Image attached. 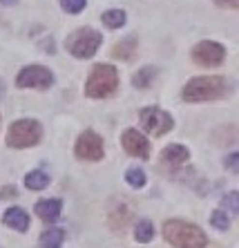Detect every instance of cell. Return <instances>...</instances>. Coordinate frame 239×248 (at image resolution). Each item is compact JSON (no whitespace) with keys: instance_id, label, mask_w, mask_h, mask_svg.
<instances>
[{"instance_id":"1","label":"cell","mask_w":239,"mask_h":248,"mask_svg":"<svg viewBox=\"0 0 239 248\" xmlns=\"http://www.w3.org/2000/svg\"><path fill=\"white\" fill-rule=\"evenodd\" d=\"M164 237L165 242L172 244L175 248H206L208 237L206 232L194 224L181 219H170L164 224Z\"/></svg>"},{"instance_id":"2","label":"cell","mask_w":239,"mask_h":248,"mask_svg":"<svg viewBox=\"0 0 239 248\" xmlns=\"http://www.w3.org/2000/svg\"><path fill=\"white\" fill-rule=\"evenodd\" d=\"M228 94V81L224 76H199L188 81L183 87V101L188 103H201V101H215Z\"/></svg>"},{"instance_id":"3","label":"cell","mask_w":239,"mask_h":248,"mask_svg":"<svg viewBox=\"0 0 239 248\" xmlns=\"http://www.w3.org/2000/svg\"><path fill=\"white\" fill-rule=\"evenodd\" d=\"M117 87H119V72L117 69L107 63L94 65L92 72H90L88 83H85L88 96H92V98L112 96V94L117 92Z\"/></svg>"},{"instance_id":"4","label":"cell","mask_w":239,"mask_h":248,"mask_svg":"<svg viewBox=\"0 0 239 248\" xmlns=\"http://www.w3.org/2000/svg\"><path fill=\"white\" fill-rule=\"evenodd\" d=\"M43 137V125L36 119H20V121L12 123L9 132H7V145L9 148H31L41 141Z\"/></svg>"},{"instance_id":"5","label":"cell","mask_w":239,"mask_h":248,"mask_svg":"<svg viewBox=\"0 0 239 248\" xmlns=\"http://www.w3.org/2000/svg\"><path fill=\"white\" fill-rule=\"evenodd\" d=\"M101 41H103V36L96 29L81 27L65 41V47L74 58H92L96 54V49L101 47Z\"/></svg>"},{"instance_id":"6","label":"cell","mask_w":239,"mask_h":248,"mask_svg":"<svg viewBox=\"0 0 239 248\" xmlns=\"http://www.w3.org/2000/svg\"><path fill=\"white\" fill-rule=\"evenodd\" d=\"M141 125H143L146 132L154 134V137H161V134L172 130L175 121H172V116L168 112L159 110V108H143L141 110Z\"/></svg>"},{"instance_id":"7","label":"cell","mask_w":239,"mask_h":248,"mask_svg":"<svg viewBox=\"0 0 239 248\" xmlns=\"http://www.w3.org/2000/svg\"><path fill=\"white\" fill-rule=\"evenodd\" d=\"M224 58H226V49L219 43L201 41L193 47V61L201 67H217L224 63Z\"/></svg>"},{"instance_id":"8","label":"cell","mask_w":239,"mask_h":248,"mask_svg":"<svg viewBox=\"0 0 239 248\" xmlns=\"http://www.w3.org/2000/svg\"><path fill=\"white\" fill-rule=\"evenodd\" d=\"M76 156L83 159V161H101L105 155L103 150V139L99 137L96 132L88 130V132H83L76 141V148H74Z\"/></svg>"},{"instance_id":"9","label":"cell","mask_w":239,"mask_h":248,"mask_svg":"<svg viewBox=\"0 0 239 248\" xmlns=\"http://www.w3.org/2000/svg\"><path fill=\"white\" fill-rule=\"evenodd\" d=\"M54 83V74L43 65H30L18 72L16 85L18 87H38V90H47Z\"/></svg>"},{"instance_id":"10","label":"cell","mask_w":239,"mask_h":248,"mask_svg":"<svg viewBox=\"0 0 239 248\" xmlns=\"http://www.w3.org/2000/svg\"><path fill=\"white\" fill-rule=\"evenodd\" d=\"M121 143H123V148H125V152L136 156V159H148V156H150V143H148V139L141 132H136V130H125L121 137Z\"/></svg>"},{"instance_id":"11","label":"cell","mask_w":239,"mask_h":248,"mask_svg":"<svg viewBox=\"0 0 239 248\" xmlns=\"http://www.w3.org/2000/svg\"><path fill=\"white\" fill-rule=\"evenodd\" d=\"M2 221L18 232H25L30 228V215L25 213L23 208H9V210L2 215Z\"/></svg>"},{"instance_id":"12","label":"cell","mask_w":239,"mask_h":248,"mask_svg":"<svg viewBox=\"0 0 239 248\" xmlns=\"http://www.w3.org/2000/svg\"><path fill=\"white\" fill-rule=\"evenodd\" d=\"M60 208H63L60 199H45V202L36 203V215L43 221H56L60 217Z\"/></svg>"},{"instance_id":"13","label":"cell","mask_w":239,"mask_h":248,"mask_svg":"<svg viewBox=\"0 0 239 248\" xmlns=\"http://www.w3.org/2000/svg\"><path fill=\"white\" fill-rule=\"evenodd\" d=\"M190 159V152L188 148L183 145H168L164 152H161V161L165 166H181V163H186Z\"/></svg>"},{"instance_id":"14","label":"cell","mask_w":239,"mask_h":248,"mask_svg":"<svg viewBox=\"0 0 239 248\" xmlns=\"http://www.w3.org/2000/svg\"><path fill=\"white\" fill-rule=\"evenodd\" d=\"M134 49H136V38L130 36V38H125V41L117 43V45L112 47V56L121 58V61H130V56L134 54Z\"/></svg>"},{"instance_id":"15","label":"cell","mask_w":239,"mask_h":248,"mask_svg":"<svg viewBox=\"0 0 239 248\" xmlns=\"http://www.w3.org/2000/svg\"><path fill=\"white\" fill-rule=\"evenodd\" d=\"M65 239V231L63 228H49L41 235V246L43 248H60Z\"/></svg>"},{"instance_id":"16","label":"cell","mask_w":239,"mask_h":248,"mask_svg":"<svg viewBox=\"0 0 239 248\" xmlns=\"http://www.w3.org/2000/svg\"><path fill=\"white\" fill-rule=\"evenodd\" d=\"M25 186L30 188V190H43L49 186V177H47L43 170H31L27 177H25Z\"/></svg>"},{"instance_id":"17","label":"cell","mask_w":239,"mask_h":248,"mask_svg":"<svg viewBox=\"0 0 239 248\" xmlns=\"http://www.w3.org/2000/svg\"><path fill=\"white\" fill-rule=\"evenodd\" d=\"M103 25L105 27H110V29H119L125 25V12L123 9H110V12H105L103 14Z\"/></svg>"},{"instance_id":"18","label":"cell","mask_w":239,"mask_h":248,"mask_svg":"<svg viewBox=\"0 0 239 248\" xmlns=\"http://www.w3.org/2000/svg\"><path fill=\"white\" fill-rule=\"evenodd\" d=\"M152 237H154V226H152V221H148V219L139 221L136 228H134V239L136 242L148 244V242H152Z\"/></svg>"},{"instance_id":"19","label":"cell","mask_w":239,"mask_h":248,"mask_svg":"<svg viewBox=\"0 0 239 248\" xmlns=\"http://www.w3.org/2000/svg\"><path fill=\"white\" fill-rule=\"evenodd\" d=\"M154 74H157V69H154V67H143L141 72H136V74H134L132 83H134V87H139V90H146V87L152 83Z\"/></svg>"},{"instance_id":"20","label":"cell","mask_w":239,"mask_h":248,"mask_svg":"<svg viewBox=\"0 0 239 248\" xmlns=\"http://www.w3.org/2000/svg\"><path fill=\"white\" fill-rule=\"evenodd\" d=\"M125 181H128L132 188H143L146 186V172L141 168H130L125 172Z\"/></svg>"},{"instance_id":"21","label":"cell","mask_w":239,"mask_h":248,"mask_svg":"<svg viewBox=\"0 0 239 248\" xmlns=\"http://www.w3.org/2000/svg\"><path fill=\"white\" fill-rule=\"evenodd\" d=\"M85 5H88V0H60V7H63L65 12H70V14L83 12Z\"/></svg>"},{"instance_id":"22","label":"cell","mask_w":239,"mask_h":248,"mask_svg":"<svg viewBox=\"0 0 239 248\" xmlns=\"http://www.w3.org/2000/svg\"><path fill=\"white\" fill-rule=\"evenodd\" d=\"M210 221H212V226H215V228H219V231H226L228 226H230V219H228V215L224 213V210H215Z\"/></svg>"},{"instance_id":"23","label":"cell","mask_w":239,"mask_h":248,"mask_svg":"<svg viewBox=\"0 0 239 248\" xmlns=\"http://www.w3.org/2000/svg\"><path fill=\"white\" fill-rule=\"evenodd\" d=\"M237 202H239V195H237V192H230V195H228L226 199H224V202H222L224 210H228V213H230V215H237V213H239Z\"/></svg>"},{"instance_id":"24","label":"cell","mask_w":239,"mask_h":248,"mask_svg":"<svg viewBox=\"0 0 239 248\" xmlns=\"http://www.w3.org/2000/svg\"><path fill=\"white\" fill-rule=\"evenodd\" d=\"M18 190L14 188V186H5L2 190H0V199H12V197H16Z\"/></svg>"},{"instance_id":"25","label":"cell","mask_w":239,"mask_h":248,"mask_svg":"<svg viewBox=\"0 0 239 248\" xmlns=\"http://www.w3.org/2000/svg\"><path fill=\"white\" fill-rule=\"evenodd\" d=\"M237 161H239V155L237 152H233V155L226 159V166H228V170H233V172H237Z\"/></svg>"},{"instance_id":"26","label":"cell","mask_w":239,"mask_h":248,"mask_svg":"<svg viewBox=\"0 0 239 248\" xmlns=\"http://www.w3.org/2000/svg\"><path fill=\"white\" fill-rule=\"evenodd\" d=\"M219 7H230V9H237L239 7V0H215Z\"/></svg>"},{"instance_id":"27","label":"cell","mask_w":239,"mask_h":248,"mask_svg":"<svg viewBox=\"0 0 239 248\" xmlns=\"http://www.w3.org/2000/svg\"><path fill=\"white\" fill-rule=\"evenodd\" d=\"M18 0H0V5H16Z\"/></svg>"}]
</instances>
